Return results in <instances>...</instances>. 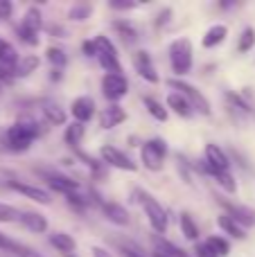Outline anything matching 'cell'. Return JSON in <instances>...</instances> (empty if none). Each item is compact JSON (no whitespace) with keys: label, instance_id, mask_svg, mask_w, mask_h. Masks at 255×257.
Listing matches in <instances>:
<instances>
[{"label":"cell","instance_id":"obj_36","mask_svg":"<svg viewBox=\"0 0 255 257\" xmlns=\"http://www.w3.org/2000/svg\"><path fill=\"white\" fill-rule=\"evenodd\" d=\"M253 45H255V30L253 27H246V30L239 34L237 52H248V50H253Z\"/></svg>","mask_w":255,"mask_h":257},{"label":"cell","instance_id":"obj_35","mask_svg":"<svg viewBox=\"0 0 255 257\" xmlns=\"http://www.w3.org/2000/svg\"><path fill=\"white\" fill-rule=\"evenodd\" d=\"M21 214L18 208L9 203H0V223H14V221H21Z\"/></svg>","mask_w":255,"mask_h":257},{"label":"cell","instance_id":"obj_14","mask_svg":"<svg viewBox=\"0 0 255 257\" xmlns=\"http://www.w3.org/2000/svg\"><path fill=\"white\" fill-rule=\"evenodd\" d=\"M219 203H221V208L226 210V214H228V217H233L237 223H242L244 228L253 226V223H255V212H253V210L244 208V205H237V203H230V201H226V199H219Z\"/></svg>","mask_w":255,"mask_h":257},{"label":"cell","instance_id":"obj_11","mask_svg":"<svg viewBox=\"0 0 255 257\" xmlns=\"http://www.w3.org/2000/svg\"><path fill=\"white\" fill-rule=\"evenodd\" d=\"M7 187L18 192V194L27 196L30 201H36V203H41V205H50V201H52L48 192L39 185H30V183H21V181H7Z\"/></svg>","mask_w":255,"mask_h":257},{"label":"cell","instance_id":"obj_32","mask_svg":"<svg viewBox=\"0 0 255 257\" xmlns=\"http://www.w3.org/2000/svg\"><path fill=\"white\" fill-rule=\"evenodd\" d=\"M206 244L210 246L212 253H215L217 257H226V255L230 253V244H228V241H226L221 235H210V237L206 239Z\"/></svg>","mask_w":255,"mask_h":257},{"label":"cell","instance_id":"obj_18","mask_svg":"<svg viewBox=\"0 0 255 257\" xmlns=\"http://www.w3.org/2000/svg\"><path fill=\"white\" fill-rule=\"evenodd\" d=\"M48 185L52 187L54 192H61V194H75L79 190V183L72 181L68 176H61V174H48Z\"/></svg>","mask_w":255,"mask_h":257},{"label":"cell","instance_id":"obj_13","mask_svg":"<svg viewBox=\"0 0 255 257\" xmlns=\"http://www.w3.org/2000/svg\"><path fill=\"white\" fill-rule=\"evenodd\" d=\"M70 113L72 117H75V122H79V124H84V122H90L95 115V102L93 97H88V95H81V97H77L75 102H72L70 106Z\"/></svg>","mask_w":255,"mask_h":257},{"label":"cell","instance_id":"obj_16","mask_svg":"<svg viewBox=\"0 0 255 257\" xmlns=\"http://www.w3.org/2000/svg\"><path fill=\"white\" fill-rule=\"evenodd\" d=\"M217 228H219L224 235L233 237V239H246V228L242 226V223H237L233 217H228V214H219L217 217Z\"/></svg>","mask_w":255,"mask_h":257},{"label":"cell","instance_id":"obj_7","mask_svg":"<svg viewBox=\"0 0 255 257\" xmlns=\"http://www.w3.org/2000/svg\"><path fill=\"white\" fill-rule=\"evenodd\" d=\"M95 48H97V61L99 66L106 70V75H113V72H122V66H120V59H117V50L113 45V41L104 34H97L95 36Z\"/></svg>","mask_w":255,"mask_h":257},{"label":"cell","instance_id":"obj_43","mask_svg":"<svg viewBox=\"0 0 255 257\" xmlns=\"http://www.w3.org/2000/svg\"><path fill=\"white\" fill-rule=\"evenodd\" d=\"M81 50H84L86 57H97V48H95V41H84V43H81Z\"/></svg>","mask_w":255,"mask_h":257},{"label":"cell","instance_id":"obj_38","mask_svg":"<svg viewBox=\"0 0 255 257\" xmlns=\"http://www.w3.org/2000/svg\"><path fill=\"white\" fill-rule=\"evenodd\" d=\"M66 201H68V205H70V208L79 210V212H84L86 205L90 203V199H84V196H79L77 192H75V194H68V196H66Z\"/></svg>","mask_w":255,"mask_h":257},{"label":"cell","instance_id":"obj_26","mask_svg":"<svg viewBox=\"0 0 255 257\" xmlns=\"http://www.w3.org/2000/svg\"><path fill=\"white\" fill-rule=\"evenodd\" d=\"M0 250H5V253H12L16 257H27L32 248H27V246L18 244L16 239H12V237H7L5 232H0Z\"/></svg>","mask_w":255,"mask_h":257},{"label":"cell","instance_id":"obj_44","mask_svg":"<svg viewBox=\"0 0 255 257\" xmlns=\"http://www.w3.org/2000/svg\"><path fill=\"white\" fill-rule=\"evenodd\" d=\"M122 255L124 257H145L143 250L134 248V246H122Z\"/></svg>","mask_w":255,"mask_h":257},{"label":"cell","instance_id":"obj_34","mask_svg":"<svg viewBox=\"0 0 255 257\" xmlns=\"http://www.w3.org/2000/svg\"><path fill=\"white\" fill-rule=\"evenodd\" d=\"M113 30L122 36V41H124V43H136V41H138V32L131 27V23L115 21V23H113Z\"/></svg>","mask_w":255,"mask_h":257},{"label":"cell","instance_id":"obj_25","mask_svg":"<svg viewBox=\"0 0 255 257\" xmlns=\"http://www.w3.org/2000/svg\"><path fill=\"white\" fill-rule=\"evenodd\" d=\"M179 226H181V232H183L185 239L197 241V244H199V226L194 223L192 214H190V212H181V217H179Z\"/></svg>","mask_w":255,"mask_h":257},{"label":"cell","instance_id":"obj_15","mask_svg":"<svg viewBox=\"0 0 255 257\" xmlns=\"http://www.w3.org/2000/svg\"><path fill=\"white\" fill-rule=\"evenodd\" d=\"M99 205H102V212L104 217L108 219L111 223H115V226H129V212H126L124 205L115 203V201H99Z\"/></svg>","mask_w":255,"mask_h":257},{"label":"cell","instance_id":"obj_5","mask_svg":"<svg viewBox=\"0 0 255 257\" xmlns=\"http://www.w3.org/2000/svg\"><path fill=\"white\" fill-rule=\"evenodd\" d=\"M167 86L170 88H174L176 93H181L185 99H188V104L192 106V111H197V113H201V115H210L212 113V106H210V102H208V97L201 93L199 88H194L192 84H188V81H183V79H167Z\"/></svg>","mask_w":255,"mask_h":257},{"label":"cell","instance_id":"obj_19","mask_svg":"<svg viewBox=\"0 0 255 257\" xmlns=\"http://www.w3.org/2000/svg\"><path fill=\"white\" fill-rule=\"evenodd\" d=\"M203 172H208L212 178H215L217 183H219V187L224 192H228V194H235L237 192V181H235V176L230 172H217V169L208 167L206 163H203Z\"/></svg>","mask_w":255,"mask_h":257},{"label":"cell","instance_id":"obj_8","mask_svg":"<svg viewBox=\"0 0 255 257\" xmlns=\"http://www.w3.org/2000/svg\"><path fill=\"white\" fill-rule=\"evenodd\" d=\"M99 158H102V163L106 165V167H115V169H122V172H136V169H138V165H136L124 151L113 145L99 147Z\"/></svg>","mask_w":255,"mask_h":257},{"label":"cell","instance_id":"obj_21","mask_svg":"<svg viewBox=\"0 0 255 257\" xmlns=\"http://www.w3.org/2000/svg\"><path fill=\"white\" fill-rule=\"evenodd\" d=\"M165 104H167V108H172V111H174L176 115H181V117H190V115L194 113V111H192V106L188 104V99H185L181 93H176V90H174V93L167 95Z\"/></svg>","mask_w":255,"mask_h":257},{"label":"cell","instance_id":"obj_17","mask_svg":"<svg viewBox=\"0 0 255 257\" xmlns=\"http://www.w3.org/2000/svg\"><path fill=\"white\" fill-rule=\"evenodd\" d=\"M124 120H126V111L122 106H117V104H111L108 108H104L99 113V126L102 128H115Z\"/></svg>","mask_w":255,"mask_h":257},{"label":"cell","instance_id":"obj_9","mask_svg":"<svg viewBox=\"0 0 255 257\" xmlns=\"http://www.w3.org/2000/svg\"><path fill=\"white\" fill-rule=\"evenodd\" d=\"M102 93L108 102H120L129 93V81L122 72H113V75L102 77Z\"/></svg>","mask_w":255,"mask_h":257},{"label":"cell","instance_id":"obj_27","mask_svg":"<svg viewBox=\"0 0 255 257\" xmlns=\"http://www.w3.org/2000/svg\"><path fill=\"white\" fill-rule=\"evenodd\" d=\"M18 61H21V57H18L16 48H14V45L9 43V41H5V39H3V43H0V63L14 70V68L18 66Z\"/></svg>","mask_w":255,"mask_h":257},{"label":"cell","instance_id":"obj_39","mask_svg":"<svg viewBox=\"0 0 255 257\" xmlns=\"http://www.w3.org/2000/svg\"><path fill=\"white\" fill-rule=\"evenodd\" d=\"M14 79H16V75H14L12 68H7V66H3V63H0V81L7 86V84H14Z\"/></svg>","mask_w":255,"mask_h":257},{"label":"cell","instance_id":"obj_49","mask_svg":"<svg viewBox=\"0 0 255 257\" xmlns=\"http://www.w3.org/2000/svg\"><path fill=\"white\" fill-rule=\"evenodd\" d=\"M0 43H3V39H0Z\"/></svg>","mask_w":255,"mask_h":257},{"label":"cell","instance_id":"obj_12","mask_svg":"<svg viewBox=\"0 0 255 257\" xmlns=\"http://www.w3.org/2000/svg\"><path fill=\"white\" fill-rule=\"evenodd\" d=\"M203 156H206V158H203V163H206L208 167L217 169V172H228V169H230L228 156H226V151L221 149L219 145H212V142H208Z\"/></svg>","mask_w":255,"mask_h":257},{"label":"cell","instance_id":"obj_37","mask_svg":"<svg viewBox=\"0 0 255 257\" xmlns=\"http://www.w3.org/2000/svg\"><path fill=\"white\" fill-rule=\"evenodd\" d=\"M90 12H93V9H90L88 5H75V7L70 9V14H68V16H70L72 21H86V18L90 16Z\"/></svg>","mask_w":255,"mask_h":257},{"label":"cell","instance_id":"obj_30","mask_svg":"<svg viewBox=\"0 0 255 257\" xmlns=\"http://www.w3.org/2000/svg\"><path fill=\"white\" fill-rule=\"evenodd\" d=\"M43 113H45V117H48V122L50 124H54V126H61V124H66V111H63L59 104H52V102H48L45 104V108H43Z\"/></svg>","mask_w":255,"mask_h":257},{"label":"cell","instance_id":"obj_29","mask_svg":"<svg viewBox=\"0 0 255 257\" xmlns=\"http://www.w3.org/2000/svg\"><path fill=\"white\" fill-rule=\"evenodd\" d=\"M154 248H156V250H163V253L170 255V257H190L183 248L174 246L172 241H167L165 237H161V235H154Z\"/></svg>","mask_w":255,"mask_h":257},{"label":"cell","instance_id":"obj_1","mask_svg":"<svg viewBox=\"0 0 255 257\" xmlns=\"http://www.w3.org/2000/svg\"><path fill=\"white\" fill-rule=\"evenodd\" d=\"M136 194L140 196V205H143L145 210V217H147L149 226H152V230L156 232V235H165L167 232V226H170V217H167V210L163 208L161 203L156 201V196H152L149 192H143L138 190Z\"/></svg>","mask_w":255,"mask_h":257},{"label":"cell","instance_id":"obj_20","mask_svg":"<svg viewBox=\"0 0 255 257\" xmlns=\"http://www.w3.org/2000/svg\"><path fill=\"white\" fill-rule=\"evenodd\" d=\"M21 223L30 232H36V235H41V232L48 230V219H45V214H41V212H23Z\"/></svg>","mask_w":255,"mask_h":257},{"label":"cell","instance_id":"obj_40","mask_svg":"<svg viewBox=\"0 0 255 257\" xmlns=\"http://www.w3.org/2000/svg\"><path fill=\"white\" fill-rule=\"evenodd\" d=\"M194 255L197 257H217L215 253H212V248L206 244V241H201V244L194 246Z\"/></svg>","mask_w":255,"mask_h":257},{"label":"cell","instance_id":"obj_45","mask_svg":"<svg viewBox=\"0 0 255 257\" xmlns=\"http://www.w3.org/2000/svg\"><path fill=\"white\" fill-rule=\"evenodd\" d=\"M93 257H113V255L102 246H93Z\"/></svg>","mask_w":255,"mask_h":257},{"label":"cell","instance_id":"obj_42","mask_svg":"<svg viewBox=\"0 0 255 257\" xmlns=\"http://www.w3.org/2000/svg\"><path fill=\"white\" fill-rule=\"evenodd\" d=\"M12 14H14V5L9 3V0H0V21L9 18Z\"/></svg>","mask_w":255,"mask_h":257},{"label":"cell","instance_id":"obj_31","mask_svg":"<svg viewBox=\"0 0 255 257\" xmlns=\"http://www.w3.org/2000/svg\"><path fill=\"white\" fill-rule=\"evenodd\" d=\"M143 102H145V108L149 111V115H152L154 120H158V122H167V108L163 106L161 102H156L154 97H143Z\"/></svg>","mask_w":255,"mask_h":257},{"label":"cell","instance_id":"obj_28","mask_svg":"<svg viewBox=\"0 0 255 257\" xmlns=\"http://www.w3.org/2000/svg\"><path fill=\"white\" fill-rule=\"evenodd\" d=\"M39 57L36 54H25V57H21V61H18V66L14 68V75L16 77H27L32 75V72H36V68H39Z\"/></svg>","mask_w":255,"mask_h":257},{"label":"cell","instance_id":"obj_41","mask_svg":"<svg viewBox=\"0 0 255 257\" xmlns=\"http://www.w3.org/2000/svg\"><path fill=\"white\" fill-rule=\"evenodd\" d=\"M108 7L117 9V12H126V9H136L138 5H136V3H122V0H111V3H108Z\"/></svg>","mask_w":255,"mask_h":257},{"label":"cell","instance_id":"obj_48","mask_svg":"<svg viewBox=\"0 0 255 257\" xmlns=\"http://www.w3.org/2000/svg\"><path fill=\"white\" fill-rule=\"evenodd\" d=\"M3 90H5V84H3V81H0V95H3Z\"/></svg>","mask_w":255,"mask_h":257},{"label":"cell","instance_id":"obj_23","mask_svg":"<svg viewBox=\"0 0 255 257\" xmlns=\"http://www.w3.org/2000/svg\"><path fill=\"white\" fill-rule=\"evenodd\" d=\"M84 133H86L84 124H79V122H72V124H68L66 131H63V140H66V145L70 147V149L79 151L81 140H84Z\"/></svg>","mask_w":255,"mask_h":257},{"label":"cell","instance_id":"obj_6","mask_svg":"<svg viewBox=\"0 0 255 257\" xmlns=\"http://www.w3.org/2000/svg\"><path fill=\"white\" fill-rule=\"evenodd\" d=\"M167 158V142L161 138H152V140L143 142L140 147V160L149 172H161Z\"/></svg>","mask_w":255,"mask_h":257},{"label":"cell","instance_id":"obj_24","mask_svg":"<svg viewBox=\"0 0 255 257\" xmlns=\"http://www.w3.org/2000/svg\"><path fill=\"white\" fill-rule=\"evenodd\" d=\"M48 241L59 250V253H63V255L75 253V246L77 244H75V239H72L68 232H52V235L48 237Z\"/></svg>","mask_w":255,"mask_h":257},{"label":"cell","instance_id":"obj_22","mask_svg":"<svg viewBox=\"0 0 255 257\" xmlns=\"http://www.w3.org/2000/svg\"><path fill=\"white\" fill-rule=\"evenodd\" d=\"M226 36H228V27L226 25H212L210 30L203 34V39H201V45L203 48H217V45H221L226 41Z\"/></svg>","mask_w":255,"mask_h":257},{"label":"cell","instance_id":"obj_10","mask_svg":"<svg viewBox=\"0 0 255 257\" xmlns=\"http://www.w3.org/2000/svg\"><path fill=\"white\" fill-rule=\"evenodd\" d=\"M134 68L145 81H149V84H158V81H161V75H158L156 68H154L152 54H149L147 50H138V52H134Z\"/></svg>","mask_w":255,"mask_h":257},{"label":"cell","instance_id":"obj_4","mask_svg":"<svg viewBox=\"0 0 255 257\" xmlns=\"http://www.w3.org/2000/svg\"><path fill=\"white\" fill-rule=\"evenodd\" d=\"M41 30H43V16H41V9L39 7H30L25 12V16H23L18 30H16L18 39H21L25 45L34 48V45H39V41H41L39 39Z\"/></svg>","mask_w":255,"mask_h":257},{"label":"cell","instance_id":"obj_47","mask_svg":"<svg viewBox=\"0 0 255 257\" xmlns=\"http://www.w3.org/2000/svg\"><path fill=\"white\" fill-rule=\"evenodd\" d=\"M27 257H43V255H39V253H34V250H30V253H27Z\"/></svg>","mask_w":255,"mask_h":257},{"label":"cell","instance_id":"obj_46","mask_svg":"<svg viewBox=\"0 0 255 257\" xmlns=\"http://www.w3.org/2000/svg\"><path fill=\"white\" fill-rule=\"evenodd\" d=\"M50 79L59 81V79H61V70H54V68H52V72H50Z\"/></svg>","mask_w":255,"mask_h":257},{"label":"cell","instance_id":"obj_3","mask_svg":"<svg viewBox=\"0 0 255 257\" xmlns=\"http://www.w3.org/2000/svg\"><path fill=\"white\" fill-rule=\"evenodd\" d=\"M36 138H39V128H36V124H32V122H16L5 133L7 149H12V151H27Z\"/></svg>","mask_w":255,"mask_h":257},{"label":"cell","instance_id":"obj_33","mask_svg":"<svg viewBox=\"0 0 255 257\" xmlns=\"http://www.w3.org/2000/svg\"><path fill=\"white\" fill-rule=\"evenodd\" d=\"M45 59L52 63L54 70H63L66 63H68V57H66V52H63L61 48H48L45 50Z\"/></svg>","mask_w":255,"mask_h":257},{"label":"cell","instance_id":"obj_2","mask_svg":"<svg viewBox=\"0 0 255 257\" xmlns=\"http://www.w3.org/2000/svg\"><path fill=\"white\" fill-rule=\"evenodd\" d=\"M192 43H190V39H185V36H181V39H174L170 43V66L172 70H174L176 79H181L183 75H188L190 70H192Z\"/></svg>","mask_w":255,"mask_h":257}]
</instances>
